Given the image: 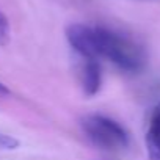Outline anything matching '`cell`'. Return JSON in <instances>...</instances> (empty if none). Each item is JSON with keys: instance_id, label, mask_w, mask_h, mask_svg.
<instances>
[{"instance_id": "obj_7", "label": "cell", "mask_w": 160, "mask_h": 160, "mask_svg": "<svg viewBox=\"0 0 160 160\" xmlns=\"http://www.w3.org/2000/svg\"><path fill=\"white\" fill-rule=\"evenodd\" d=\"M2 94H10V90H8L2 82H0V96H2Z\"/></svg>"}, {"instance_id": "obj_5", "label": "cell", "mask_w": 160, "mask_h": 160, "mask_svg": "<svg viewBox=\"0 0 160 160\" xmlns=\"http://www.w3.org/2000/svg\"><path fill=\"white\" fill-rule=\"evenodd\" d=\"M10 42V22L7 16L0 11V46H7Z\"/></svg>"}, {"instance_id": "obj_6", "label": "cell", "mask_w": 160, "mask_h": 160, "mask_svg": "<svg viewBox=\"0 0 160 160\" xmlns=\"http://www.w3.org/2000/svg\"><path fill=\"white\" fill-rule=\"evenodd\" d=\"M19 146V141L11 137V135H7V133H2L0 132V149L2 151H10V149H16Z\"/></svg>"}, {"instance_id": "obj_1", "label": "cell", "mask_w": 160, "mask_h": 160, "mask_svg": "<svg viewBox=\"0 0 160 160\" xmlns=\"http://www.w3.org/2000/svg\"><path fill=\"white\" fill-rule=\"evenodd\" d=\"M66 38L85 60L105 58L127 72H138L146 63V53L138 42L105 27L72 24L66 28Z\"/></svg>"}, {"instance_id": "obj_3", "label": "cell", "mask_w": 160, "mask_h": 160, "mask_svg": "<svg viewBox=\"0 0 160 160\" xmlns=\"http://www.w3.org/2000/svg\"><path fill=\"white\" fill-rule=\"evenodd\" d=\"M80 83L85 96H96L102 85V71L98 60H85L80 71Z\"/></svg>"}, {"instance_id": "obj_2", "label": "cell", "mask_w": 160, "mask_h": 160, "mask_svg": "<svg viewBox=\"0 0 160 160\" xmlns=\"http://www.w3.org/2000/svg\"><path fill=\"white\" fill-rule=\"evenodd\" d=\"M85 135L93 144L102 149H121L129 144L126 129L112 118L104 115H88L82 119Z\"/></svg>"}, {"instance_id": "obj_4", "label": "cell", "mask_w": 160, "mask_h": 160, "mask_svg": "<svg viewBox=\"0 0 160 160\" xmlns=\"http://www.w3.org/2000/svg\"><path fill=\"white\" fill-rule=\"evenodd\" d=\"M148 160H160V102L154 107L146 132Z\"/></svg>"}]
</instances>
